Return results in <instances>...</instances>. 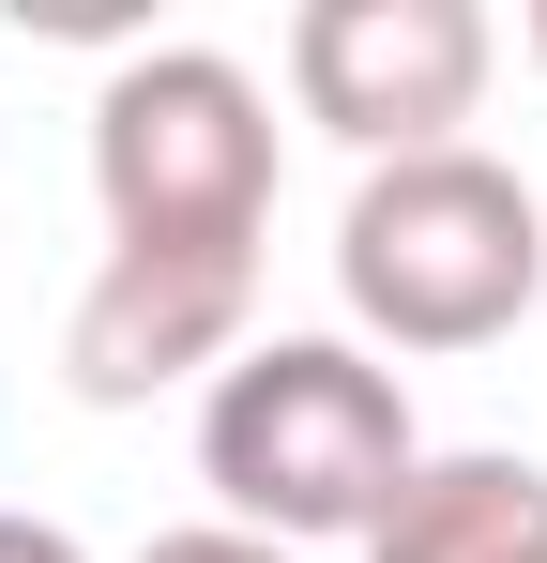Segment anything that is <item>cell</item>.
Segmentation results:
<instances>
[{
	"instance_id": "cell-10",
	"label": "cell",
	"mask_w": 547,
	"mask_h": 563,
	"mask_svg": "<svg viewBox=\"0 0 547 563\" xmlns=\"http://www.w3.org/2000/svg\"><path fill=\"white\" fill-rule=\"evenodd\" d=\"M533 563H547V549H533Z\"/></svg>"
},
{
	"instance_id": "cell-7",
	"label": "cell",
	"mask_w": 547,
	"mask_h": 563,
	"mask_svg": "<svg viewBox=\"0 0 547 563\" xmlns=\"http://www.w3.org/2000/svg\"><path fill=\"white\" fill-rule=\"evenodd\" d=\"M137 563H304V549H274V533H228V518H198V533H153Z\"/></svg>"
},
{
	"instance_id": "cell-4",
	"label": "cell",
	"mask_w": 547,
	"mask_h": 563,
	"mask_svg": "<svg viewBox=\"0 0 547 563\" xmlns=\"http://www.w3.org/2000/svg\"><path fill=\"white\" fill-rule=\"evenodd\" d=\"M487 0H304L289 15V107L365 153V168H411V153H456V122L487 107Z\"/></svg>"
},
{
	"instance_id": "cell-8",
	"label": "cell",
	"mask_w": 547,
	"mask_h": 563,
	"mask_svg": "<svg viewBox=\"0 0 547 563\" xmlns=\"http://www.w3.org/2000/svg\"><path fill=\"white\" fill-rule=\"evenodd\" d=\"M0 563H91V549L62 533V518H15V503H0Z\"/></svg>"
},
{
	"instance_id": "cell-6",
	"label": "cell",
	"mask_w": 547,
	"mask_h": 563,
	"mask_svg": "<svg viewBox=\"0 0 547 563\" xmlns=\"http://www.w3.org/2000/svg\"><path fill=\"white\" fill-rule=\"evenodd\" d=\"M533 549H547V472L502 457V442L411 457V487L365 533V563H533Z\"/></svg>"
},
{
	"instance_id": "cell-9",
	"label": "cell",
	"mask_w": 547,
	"mask_h": 563,
	"mask_svg": "<svg viewBox=\"0 0 547 563\" xmlns=\"http://www.w3.org/2000/svg\"><path fill=\"white\" fill-rule=\"evenodd\" d=\"M517 31H533V62H547V0H533V15H517Z\"/></svg>"
},
{
	"instance_id": "cell-3",
	"label": "cell",
	"mask_w": 547,
	"mask_h": 563,
	"mask_svg": "<svg viewBox=\"0 0 547 563\" xmlns=\"http://www.w3.org/2000/svg\"><path fill=\"white\" fill-rule=\"evenodd\" d=\"M91 198H107V244L259 260L274 244V92L228 46H137L91 92Z\"/></svg>"
},
{
	"instance_id": "cell-5",
	"label": "cell",
	"mask_w": 547,
	"mask_h": 563,
	"mask_svg": "<svg viewBox=\"0 0 547 563\" xmlns=\"http://www.w3.org/2000/svg\"><path fill=\"white\" fill-rule=\"evenodd\" d=\"M244 320H259V260H182V244H107L62 320V380L91 411H137L168 380H228L244 366Z\"/></svg>"
},
{
	"instance_id": "cell-2",
	"label": "cell",
	"mask_w": 547,
	"mask_h": 563,
	"mask_svg": "<svg viewBox=\"0 0 547 563\" xmlns=\"http://www.w3.org/2000/svg\"><path fill=\"white\" fill-rule=\"evenodd\" d=\"M335 289L380 351H487L547 305V198L502 153H411L365 168L335 213Z\"/></svg>"
},
{
	"instance_id": "cell-1",
	"label": "cell",
	"mask_w": 547,
	"mask_h": 563,
	"mask_svg": "<svg viewBox=\"0 0 547 563\" xmlns=\"http://www.w3.org/2000/svg\"><path fill=\"white\" fill-rule=\"evenodd\" d=\"M411 457H426V427H411L395 366L350 335H259L198 396V472H213L228 533H274V549H335V533L365 549Z\"/></svg>"
}]
</instances>
